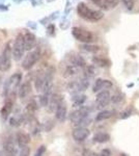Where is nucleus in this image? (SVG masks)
I'll return each instance as SVG.
<instances>
[{
    "label": "nucleus",
    "instance_id": "obj_31",
    "mask_svg": "<svg viewBox=\"0 0 139 156\" xmlns=\"http://www.w3.org/2000/svg\"><path fill=\"white\" fill-rule=\"evenodd\" d=\"M123 5L127 7L128 9H133L134 7V0H122Z\"/></svg>",
    "mask_w": 139,
    "mask_h": 156
},
{
    "label": "nucleus",
    "instance_id": "obj_8",
    "mask_svg": "<svg viewBox=\"0 0 139 156\" xmlns=\"http://www.w3.org/2000/svg\"><path fill=\"white\" fill-rule=\"evenodd\" d=\"M3 152L5 153L6 156H17L18 151L16 147V143H15L14 138L12 135L5 137L3 142Z\"/></svg>",
    "mask_w": 139,
    "mask_h": 156
},
{
    "label": "nucleus",
    "instance_id": "obj_3",
    "mask_svg": "<svg viewBox=\"0 0 139 156\" xmlns=\"http://www.w3.org/2000/svg\"><path fill=\"white\" fill-rule=\"evenodd\" d=\"M21 80H22L21 73L16 72L15 74H12V76L6 80L5 85H4V95H5V96L14 95L15 93L19 90Z\"/></svg>",
    "mask_w": 139,
    "mask_h": 156
},
{
    "label": "nucleus",
    "instance_id": "obj_32",
    "mask_svg": "<svg viewBox=\"0 0 139 156\" xmlns=\"http://www.w3.org/2000/svg\"><path fill=\"white\" fill-rule=\"evenodd\" d=\"M122 100H123L122 94H115L111 97V102H113V103H120Z\"/></svg>",
    "mask_w": 139,
    "mask_h": 156
},
{
    "label": "nucleus",
    "instance_id": "obj_17",
    "mask_svg": "<svg viewBox=\"0 0 139 156\" xmlns=\"http://www.w3.org/2000/svg\"><path fill=\"white\" fill-rule=\"evenodd\" d=\"M26 123H28L27 127L29 128L30 131L33 133V134H36V133L40 132V130H41V125H40L37 119L34 118V115H28V120L26 121Z\"/></svg>",
    "mask_w": 139,
    "mask_h": 156
},
{
    "label": "nucleus",
    "instance_id": "obj_15",
    "mask_svg": "<svg viewBox=\"0 0 139 156\" xmlns=\"http://www.w3.org/2000/svg\"><path fill=\"white\" fill-rule=\"evenodd\" d=\"M16 142L20 148L26 147L30 143V135L24 131H18L16 134Z\"/></svg>",
    "mask_w": 139,
    "mask_h": 156
},
{
    "label": "nucleus",
    "instance_id": "obj_36",
    "mask_svg": "<svg viewBox=\"0 0 139 156\" xmlns=\"http://www.w3.org/2000/svg\"><path fill=\"white\" fill-rule=\"evenodd\" d=\"M100 156H111V152L109 149H103L101 151Z\"/></svg>",
    "mask_w": 139,
    "mask_h": 156
},
{
    "label": "nucleus",
    "instance_id": "obj_13",
    "mask_svg": "<svg viewBox=\"0 0 139 156\" xmlns=\"http://www.w3.org/2000/svg\"><path fill=\"white\" fill-rule=\"evenodd\" d=\"M31 90H32L31 82H30L29 80L24 81L23 83H21L19 90H18V96H19L20 99H22V100L26 99V98L30 95V93H31Z\"/></svg>",
    "mask_w": 139,
    "mask_h": 156
},
{
    "label": "nucleus",
    "instance_id": "obj_24",
    "mask_svg": "<svg viewBox=\"0 0 139 156\" xmlns=\"http://www.w3.org/2000/svg\"><path fill=\"white\" fill-rule=\"evenodd\" d=\"M22 123H24V117H23V115H12L11 119H9V124H11V126L19 127Z\"/></svg>",
    "mask_w": 139,
    "mask_h": 156
},
{
    "label": "nucleus",
    "instance_id": "obj_22",
    "mask_svg": "<svg viewBox=\"0 0 139 156\" xmlns=\"http://www.w3.org/2000/svg\"><path fill=\"white\" fill-rule=\"evenodd\" d=\"M92 62L96 66H99V67H109L111 65V62L109 59L104 58V57H100V56L92 57Z\"/></svg>",
    "mask_w": 139,
    "mask_h": 156
},
{
    "label": "nucleus",
    "instance_id": "obj_25",
    "mask_svg": "<svg viewBox=\"0 0 139 156\" xmlns=\"http://www.w3.org/2000/svg\"><path fill=\"white\" fill-rule=\"evenodd\" d=\"M113 115V112L111 110H102L97 115L96 117V121H104L107 119H110Z\"/></svg>",
    "mask_w": 139,
    "mask_h": 156
},
{
    "label": "nucleus",
    "instance_id": "obj_35",
    "mask_svg": "<svg viewBox=\"0 0 139 156\" xmlns=\"http://www.w3.org/2000/svg\"><path fill=\"white\" fill-rule=\"evenodd\" d=\"M131 115V112L129 109L127 110H123V112L120 114V119H127V118H129Z\"/></svg>",
    "mask_w": 139,
    "mask_h": 156
},
{
    "label": "nucleus",
    "instance_id": "obj_34",
    "mask_svg": "<svg viewBox=\"0 0 139 156\" xmlns=\"http://www.w3.org/2000/svg\"><path fill=\"white\" fill-rule=\"evenodd\" d=\"M92 1L102 9H105V0H92Z\"/></svg>",
    "mask_w": 139,
    "mask_h": 156
},
{
    "label": "nucleus",
    "instance_id": "obj_12",
    "mask_svg": "<svg viewBox=\"0 0 139 156\" xmlns=\"http://www.w3.org/2000/svg\"><path fill=\"white\" fill-rule=\"evenodd\" d=\"M112 87V82L109 81V80L106 79H102V78H99V79L96 80L95 84H93L92 90L93 93H98V92H102V90H107L108 89Z\"/></svg>",
    "mask_w": 139,
    "mask_h": 156
},
{
    "label": "nucleus",
    "instance_id": "obj_33",
    "mask_svg": "<svg viewBox=\"0 0 139 156\" xmlns=\"http://www.w3.org/2000/svg\"><path fill=\"white\" fill-rule=\"evenodd\" d=\"M45 152H46V146L42 145L41 147H40L39 149L36 150V152H35L34 156H43Z\"/></svg>",
    "mask_w": 139,
    "mask_h": 156
},
{
    "label": "nucleus",
    "instance_id": "obj_39",
    "mask_svg": "<svg viewBox=\"0 0 139 156\" xmlns=\"http://www.w3.org/2000/svg\"><path fill=\"white\" fill-rule=\"evenodd\" d=\"M0 156H6V154L3 152V151H0Z\"/></svg>",
    "mask_w": 139,
    "mask_h": 156
},
{
    "label": "nucleus",
    "instance_id": "obj_4",
    "mask_svg": "<svg viewBox=\"0 0 139 156\" xmlns=\"http://www.w3.org/2000/svg\"><path fill=\"white\" fill-rule=\"evenodd\" d=\"M12 56H14L15 60H20L24 56V53H25V51H26V49H25L23 34H19L17 36L14 44H12Z\"/></svg>",
    "mask_w": 139,
    "mask_h": 156
},
{
    "label": "nucleus",
    "instance_id": "obj_26",
    "mask_svg": "<svg viewBox=\"0 0 139 156\" xmlns=\"http://www.w3.org/2000/svg\"><path fill=\"white\" fill-rule=\"evenodd\" d=\"M85 100H86V96H85V95L78 94L73 98V104H74L75 106H81L83 103L85 102Z\"/></svg>",
    "mask_w": 139,
    "mask_h": 156
},
{
    "label": "nucleus",
    "instance_id": "obj_38",
    "mask_svg": "<svg viewBox=\"0 0 139 156\" xmlns=\"http://www.w3.org/2000/svg\"><path fill=\"white\" fill-rule=\"evenodd\" d=\"M86 156H100L99 154H97L96 152H92V151H89V152L87 153V155Z\"/></svg>",
    "mask_w": 139,
    "mask_h": 156
},
{
    "label": "nucleus",
    "instance_id": "obj_14",
    "mask_svg": "<svg viewBox=\"0 0 139 156\" xmlns=\"http://www.w3.org/2000/svg\"><path fill=\"white\" fill-rule=\"evenodd\" d=\"M23 36H24L25 49H26L27 51H31V50L34 48L35 43H36V37H35L32 32H29V31L23 34Z\"/></svg>",
    "mask_w": 139,
    "mask_h": 156
},
{
    "label": "nucleus",
    "instance_id": "obj_16",
    "mask_svg": "<svg viewBox=\"0 0 139 156\" xmlns=\"http://www.w3.org/2000/svg\"><path fill=\"white\" fill-rule=\"evenodd\" d=\"M62 102H64V97L62 96H60V95H58V94L51 95L50 102H49V104H48L49 112H55V110L57 109V107L59 106Z\"/></svg>",
    "mask_w": 139,
    "mask_h": 156
},
{
    "label": "nucleus",
    "instance_id": "obj_20",
    "mask_svg": "<svg viewBox=\"0 0 139 156\" xmlns=\"http://www.w3.org/2000/svg\"><path fill=\"white\" fill-rule=\"evenodd\" d=\"M45 83V72L42 74H39L36 76V78L34 79V87L37 92H42L43 87H44Z\"/></svg>",
    "mask_w": 139,
    "mask_h": 156
},
{
    "label": "nucleus",
    "instance_id": "obj_23",
    "mask_svg": "<svg viewBox=\"0 0 139 156\" xmlns=\"http://www.w3.org/2000/svg\"><path fill=\"white\" fill-rule=\"evenodd\" d=\"M37 108H39V106H37L36 101H35L34 99L30 100L26 105V112L28 114L27 115H33L34 112L37 110Z\"/></svg>",
    "mask_w": 139,
    "mask_h": 156
},
{
    "label": "nucleus",
    "instance_id": "obj_28",
    "mask_svg": "<svg viewBox=\"0 0 139 156\" xmlns=\"http://www.w3.org/2000/svg\"><path fill=\"white\" fill-rule=\"evenodd\" d=\"M84 73L86 77H92L96 74V69L92 66H86L84 68Z\"/></svg>",
    "mask_w": 139,
    "mask_h": 156
},
{
    "label": "nucleus",
    "instance_id": "obj_9",
    "mask_svg": "<svg viewBox=\"0 0 139 156\" xmlns=\"http://www.w3.org/2000/svg\"><path fill=\"white\" fill-rule=\"evenodd\" d=\"M111 101V97L108 90H102L97 95L96 98V105L98 109H102L105 106H107Z\"/></svg>",
    "mask_w": 139,
    "mask_h": 156
},
{
    "label": "nucleus",
    "instance_id": "obj_19",
    "mask_svg": "<svg viewBox=\"0 0 139 156\" xmlns=\"http://www.w3.org/2000/svg\"><path fill=\"white\" fill-rule=\"evenodd\" d=\"M67 114H68V107L67 104L64 102H62L59 106L57 107V109L55 110V117L58 121L60 122H64L67 118Z\"/></svg>",
    "mask_w": 139,
    "mask_h": 156
},
{
    "label": "nucleus",
    "instance_id": "obj_11",
    "mask_svg": "<svg viewBox=\"0 0 139 156\" xmlns=\"http://www.w3.org/2000/svg\"><path fill=\"white\" fill-rule=\"evenodd\" d=\"M89 130L87 129L86 127H77L73 130L72 135L73 138L77 142H83L84 140L89 136Z\"/></svg>",
    "mask_w": 139,
    "mask_h": 156
},
{
    "label": "nucleus",
    "instance_id": "obj_30",
    "mask_svg": "<svg viewBox=\"0 0 139 156\" xmlns=\"http://www.w3.org/2000/svg\"><path fill=\"white\" fill-rule=\"evenodd\" d=\"M46 125H47V127H45L44 129H45V131H46V132H49L50 130H51L52 128L54 127V121L48 120V121H47V123H45L44 126H46Z\"/></svg>",
    "mask_w": 139,
    "mask_h": 156
},
{
    "label": "nucleus",
    "instance_id": "obj_10",
    "mask_svg": "<svg viewBox=\"0 0 139 156\" xmlns=\"http://www.w3.org/2000/svg\"><path fill=\"white\" fill-rule=\"evenodd\" d=\"M67 60L69 62L70 66H73L75 68H85L86 64L85 60L83 59L82 56H80L79 54L75 53V52H71V53L67 56Z\"/></svg>",
    "mask_w": 139,
    "mask_h": 156
},
{
    "label": "nucleus",
    "instance_id": "obj_2",
    "mask_svg": "<svg viewBox=\"0 0 139 156\" xmlns=\"http://www.w3.org/2000/svg\"><path fill=\"white\" fill-rule=\"evenodd\" d=\"M12 45L11 42H7L4 45V48L0 54V71L7 72L12 67Z\"/></svg>",
    "mask_w": 139,
    "mask_h": 156
},
{
    "label": "nucleus",
    "instance_id": "obj_7",
    "mask_svg": "<svg viewBox=\"0 0 139 156\" xmlns=\"http://www.w3.org/2000/svg\"><path fill=\"white\" fill-rule=\"evenodd\" d=\"M88 112H89V109H88L87 107L81 106L80 108H78V109L74 110V112L71 114V115H70L71 122H72L74 125L79 126L83 121L88 117Z\"/></svg>",
    "mask_w": 139,
    "mask_h": 156
},
{
    "label": "nucleus",
    "instance_id": "obj_21",
    "mask_svg": "<svg viewBox=\"0 0 139 156\" xmlns=\"http://www.w3.org/2000/svg\"><path fill=\"white\" fill-rule=\"evenodd\" d=\"M110 140V135L106 132H98L93 135V142L96 143H106Z\"/></svg>",
    "mask_w": 139,
    "mask_h": 156
},
{
    "label": "nucleus",
    "instance_id": "obj_6",
    "mask_svg": "<svg viewBox=\"0 0 139 156\" xmlns=\"http://www.w3.org/2000/svg\"><path fill=\"white\" fill-rule=\"evenodd\" d=\"M40 57H41V50L39 48L29 51L28 54L24 57L23 62H22V68L24 70H26V71H28L36 64V62L40 59Z\"/></svg>",
    "mask_w": 139,
    "mask_h": 156
},
{
    "label": "nucleus",
    "instance_id": "obj_29",
    "mask_svg": "<svg viewBox=\"0 0 139 156\" xmlns=\"http://www.w3.org/2000/svg\"><path fill=\"white\" fill-rule=\"evenodd\" d=\"M30 154V148L28 146L26 147H23L20 149V153H19V156H29Z\"/></svg>",
    "mask_w": 139,
    "mask_h": 156
},
{
    "label": "nucleus",
    "instance_id": "obj_18",
    "mask_svg": "<svg viewBox=\"0 0 139 156\" xmlns=\"http://www.w3.org/2000/svg\"><path fill=\"white\" fill-rule=\"evenodd\" d=\"M12 106H14L12 100L7 98L5 100V102H4L3 106L1 108V110H0V115H1V117L3 118V119H7V117L11 115V112L12 110Z\"/></svg>",
    "mask_w": 139,
    "mask_h": 156
},
{
    "label": "nucleus",
    "instance_id": "obj_37",
    "mask_svg": "<svg viewBox=\"0 0 139 156\" xmlns=\"http://www.w3.org/2000/svg\"><path fill=\"white\" fill-rule=\"evenodd\" d=\"M54 30H55V26L53 24L49 25V27H48V31H49L50 34H54Z\"/></svg>",
    "mask_w": 139,
    "mask_h": 156
},
{
    "label": "nucleus",
    "instance_id": "obj_1",
    "mask_svg": "<svg viewBox=\"0 0 139 156\" xmlns=\"http://www.w3.org/2000/svg\"><path fill=\"white\" fill-rule=\"evenodd\" d=\"M77 12L82 19L87 20V21L97 22L103 18V12L101 11H96V9H89L84 2H80L77 6Z\"/></svg>",
    "mask_w": 139,
    "mask_h": 156
},
{
    "label": "nucleus",
    "instance_id": "obj_27",
    "mask_svg": "<svg viewBox=\"0 0 139 156\" xmlns=\"http://www.w3.org/2000/svg\"><path fill=\"white\" fill-rule=\"evenodd\" d=\"M82 50L86 52H90V53H96L100 50V47L97 45H90V44H84L83 46H81Z\"/></svg>",
    "mask_w": 139,
    "mask_h": 156
},
{
    "label": "nucleus",
    "instance_id": "obj_5",
    "mask_svg": "<svg viewBox=\"0 0 139 156\" xmlns=\"http://www.w3.org/2000/svg\"><path fill=\"white\" fill-rule=\"evenodd\" d=\"M72 34L77 41L84 44H89L93 41V34L89 30L84 29L82 27H73Z\"/></svg>",
    "mask_w": 139,
    "mask_h": 156
}]
</instances>
